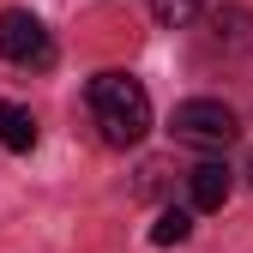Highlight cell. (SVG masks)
I'll return each mask as SVG.
<instances>
[{"label": "cell", "instance_id": "obj_5", "mask_svg": "<svg viewBox=\"0 0 253 253\" xmlns=\"http://www.w3.org/2000/svg\"><path fill=\"white\" fill-rule=\"evenodd\" d=\"M0 145L6 151H37V121L18 103H0Z\"/></svg>", "mask_w": 253, "mask_h": 253}, {"label": "cell", "instance_id": "obj_1", "mask_svg": "<svg viewBox=\"0 0 253 253\" xmlns=\"http://www.w3.org/2000/svg\"><path fill=\"white\" fill-rule=\"evenodd\" d=\"M90 121H97V133L126 151V145H139L151 133V97H145V84L139 79H126V73H97L90 79Z\"/></svg>", "mask_w": 253, "mask_h": 253}, {"label": "cell", "instance_id": "obj_6", "mask_svg": "<svg viewBox=\"0 0 253 253\" xmlns=\"http://www.w3.org/2000/svg\"><path fill=\"white\" fill-rule=\"evenodd\" d=\"M187 235H193V211H181V205L157 211V223H151V241H157V247H181Z\"/></svg>", "mask_w": 253, "mask_h": 253}, {"label": "cell", "instance_id": "obj_2", "mask_svg": "<svg viewBox=\"0 0 253 253\" xmlns=\"http://www.w3.org/2000/svg\"><path fill=\"white\" fill-rule=\"evenodd\" d=\"M175 139L181 145H199V151H229L235 139H241V121H235V109L229 103H217V97H187L181 109H175Z\"/></svg>", "mask_w": 253, "mask_h": 253}, {"label": "cell", "instance_id": "obj_3", "mask_svg": "<svg viewBox=\"0 0 253 253\" xmlns=\"http://www.w3.org/2000/svg\"><path fill=\"white\" fill-rule=\"evenodd\" d=\"M0 54L12 60V67H54V42H48V30L37 12H24V6H6L0 12Z\"/></svg>", "mask_w": 253, "mask_h": 253}, {"label": "cell", "instance_id": "obj_8", "mask_svg": "<svg viewBox=\"0 0 253 253\" xmlns=\"http://www.w3.org/2000/svg\"><path fill=\"white\" fill-rule=\"evenodd\" d=\"M247 181H253V163H247Z\"/></svg>", "mask_w": 253, "mask_h": 253}, {"label": "cell", "instance_id": "obj_7", "mask_svg": "<svg viewBox=\"0 0 253 253\" xmlns=\"http://www.w3.org/2000/svg\"><path fill=\"white\" fill-rule=\"evenodd\" d=\"M199 6H205V0H151V12L163 18V24H187Z\"/></svg>", "mask_w": 253, "mask_h": 253}, {"label": "cell", "instance_id": "obj_4", "mask_svg": "<svg viewBox=\"0 0 253 253\" xmlns=\"http://www.w3.org/2000/svg\"><path fill=\"white\" fill-rule=\"evenodd\" d=\"M229 163H199L193 175H187V193H193V211H223V199H229Z\"/></svg>", "mask_w": 253, "mask_h": 253}]
</instances>
